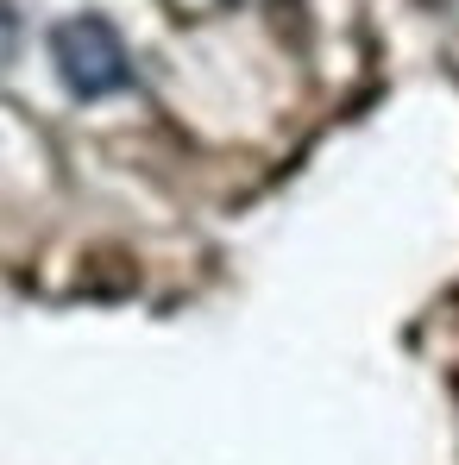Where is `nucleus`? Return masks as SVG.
Returning a JSON list of instances; mask_svg holds the SVG:
<instances>
[{"mask_svg":"<svg viewBox=\"0 0 459 465\" xmlns=\"http://www.w3.org/2000/svg\"><path fill=\"white\" fill-rule=\"evenodd\" d=\"M51 64H57V82L76 101H107V94H120L133 82L126 38L101 13H70V19L51 25Z\"/></svg>","mask_w":459,"mask_h":465,"instance_id":"nucleus-1","label":"nucleus"}]
</instances>
